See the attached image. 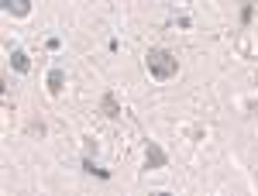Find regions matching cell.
Returning a JSON list of instances; mask_svg holds the SVG:
<instances>
[{"label": "cell", "instance_id": "6da1fadb", "mask_svg": "<svg viewBox=\"0 0 258 196\" xmlns=\"http://www.w3.org/2000/svg\"><path fill=\"white\" fill-rule=\"evenodd\" d=\"M145 69H148V76L165 83V79H172L179 73V59L169 52V48H148V55H145Z\"/></svg>", "mask_w": 258, "mask_h": 196}, {"label": "cell", "instance_id": "7a4b0ae2", "mask_svg": "<svg viewBox=\"0 0 258 196\" xmlns=\"http://www.w3.org/2000/svg\"><path fill=\"white\" fill-rule=\"evenodd\" d=\"M169 165V155L159 148V141H148L145 145V169H165Z\"/></svg>", "mask_w": 258, "mask_h": 196}, {"label": "cell", "instance_id": "3957f363", "mask_svg": "<svg viewBox=\"0 0 258 196\" xmlns=\"http://www.w3.org/2000/svg\"><path fill=\"white\" fill-rule=\"evenodd\" d=\"M100 114H103L107 120L120 117V103H117V93H114V90H107V93L100 97Z\"/></svg>", "mask_w": 258, "mask_h": 196}, {"label": "cell", "instance_id": "277c9868", "mask_svg": "<svg viewBox=\"0 0 258 196\" xmlns=\"http://www.w3.org/2000/svg\"><path fill=\"white\" fill-rule=\"evenodd\" d=\"M4 11L14 18H28L31 14V0H4Z\"/></svg>", "mask_w": 258, "mask_h": 196}, {"label": "cell", "instance_id": "5b68a950", "mask_svg": "<svg viewBox=\"0 0 258 196\" xmlns=\"http://www.w3.org/2000/svg\"><path fill=\"white\" fill-rule=\"evenodd\" d=\"M11 69H14V73H31V59H28V52L14 48V52H11Z\"/></svg>", "mask_w": 258, "mask_h": 196}, {"label": "cell", "instance_id": "8992f818", "mask_svg": "<svg viewBox=\"0 0 258 196\" xmlns=\"http://www.w3.org/2000/svg\"><path fill=\"white\" fill-rule=\"evenodd\" d=\"M62 86H66V73H62L59 66H55V69L48 73V93H52V97H59Z\"/></svg>", "mask_w": 258, "mask_h": 196}, {"label": "cell", "instance_id": "52a82bcc", "mask_svg": "<svg viewBox=\"0 0 258 196\" xmlns=\"http://www.w3.org/2000/svg\"><path fill=\"white\" fill-rule=\"evenodd\" d=\"M83 169H86V172H90V176H100V179H110V172H107V169H100V165H93V158H90V155L83 158Z\"/></svg>", "mask_w": 258, "mask_h": 196}, {"label": "cell", "instance_id": "ba28073f", "mask_svg": "<svg viewBox=\"0 0 258 196\" xmlns=\"http://www.w3.org/2000/svg\"><path fill=\"white\" fill-rule=\"evenodd\" d=\"M241 24H251V0H244V7H241Z\"/></svg>", "mask_w": 258, "mask_h": 196}, {"label": "cell", "instance_id": "9c48e42d", "mask_svg": "<svg viewBox=\"0 0 258 196\" xmlns=\"http://www.w3.org/2000/svg\"><path fill=\"white\" fill-rule=\"evenodd\" d=\"M28 131H31V135H45V124H41V120H31Z\"/></svg>", "mask_w": 258, "mask_h": 196}, {"label": "cell", "instance_id": "30bf717a", "mask_svg": "<svg viewBox=\"0 0 258 196\" xmlns=\"http://www.w3.org/2000/svg\"><path fill=\"white\" fill-rule=\"evenodd\" d=\"M255 83H258V76H255Z\"/></svg>", "mask_w": 258, "mask_h": 196}]
</instances>
